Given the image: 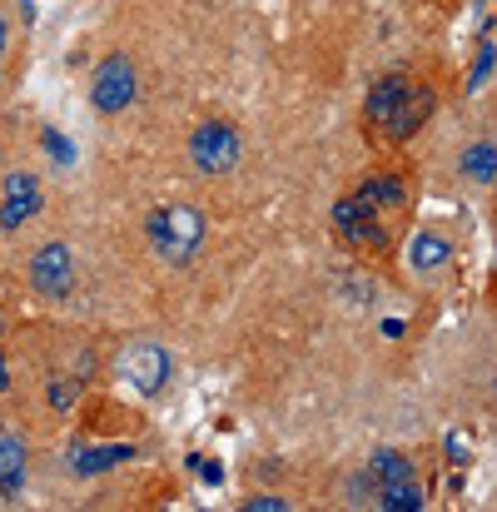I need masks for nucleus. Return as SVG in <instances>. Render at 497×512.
I'll use <instances>...</instances> for the list:
<instances>
[{"mask_svg": "<svg viewBox=\"0 0 497 512\" xmlns=\"http://www.w3.org/2000/svg\"><path fill=\"white\" fill-rule=\"evenodd\" d=\"M428 110H433V95H428V90H413V85L398 80V75L378 80L373 95H368V120H373L388 140H408V135L428 120Z\"/></svg>", "mask_w": 497, "mask_h": 512, "instance_id": "nucleus-1", "label": "nucleus"}, {"mask_svg": "<svg viewBox=\"0 0 497 512\" xmlns=\"http://www.w3.org/2000/svg\"><path fill=\"white\" fill-rule=\"evenodd\" d=\"M150 244L160 249V259L169 264H189L204 244V214L189 204H169L150 214Z\"/></svg>", "mask_w": 497, "mask_h": 512, "instance_id": "nucleus-2", "label": "nucleus"}, {"mask_svg": "<svg viewBox=\"0 0 497 512\" xmlns=\"http://www.w3.org/2000/svg\"><path fill=\"white\" fill-rule=\"evenodd\" d=\"M333 224H338L343 244L358 249V254H388V244H393V239H388V224H383L373 209H363L353 194L333 204Z\"/></svg>", "mask_w": 497, "mask_h": 512, "instance_id": "nucleus-3", "label": "nucleus"}, {"mask_svg": "<svg viewBox=\"0 0 497 512\" xmlns=\"http://www.w3.org/2000/svg\"><path fill=\"white\" fill-rule=\"evenodd\" d=\"M135 90H140V80H135V65H130L125 55L100 60L95 85H90V100H95V110H100V115H120V110H130Z\"/></svg>", "mask_w": 497, "mask_h": 512, "instance_id": "nucleus-4", "label": "nucleus"}, {"mask_svg": "<svg viewBox=\"0 0 497 512\" xmlns=\"http://www.w3.org/2000/svg\"><path fill=\"white\" fill-rule=\"evenodd\" d=\"M239 130L234 125H219V120H209V125H199L194 130V140H189V155H194V165L204 174H229L239 165Z\"/></svg>", "mask_w": 497, "mask_h": 512, "instance_id": "nucleus-5", "label": "nucleus"}, {"mask_svg": "<svg viewBox=\"0 0 497 512\" xmlns=\"http://www.w3.org/2000/svg\"><path fill=\"white\" fill-rule=\"evenodd\" d=\"M45 209V194H40V179L25 170L5 174V184H0V229L5 234H15L25 219H35Z\"/></svg>", "mask_w": 497, "mask_h": 512, "instance_id": "nucleus-6", "label": "nucleus"}, {"mask_svg": "<svg viewBox=\"0 0 497 512\" xmlns=\"http://www.w3.org/2000/svg\"><path fill=\"white\" fill-rule=\"evenodd\" d=\"M30 279H35V289L45 299H70V289H75V254H70V244H45L35 254V264H30Z\"/></svg>", "mask_w": 497, "mask_h": 512, "instance_id": "nucleus-7", "label": "nucleus"}, {"mask_svg": "<svg viewBox=\"0 0 497 512\" xmlns=\"http://www.w3.org/2000/svg\"><path fill=\"white\" fill-rule=\"evenodd\" d=\"M125 378L140 388V393H160L169 378V353L160 343H135L125 353Z\"/></svg>", "mask_w": 497, "mask_h": 512, "instance_id": "nucleus-8", "label": "nucleus"}, {"mask_svg": "<svg viewBox=\"0 0 497 512\" xmlns=\"http://www.w3.org/2000/svg\"><path fill=\"white\" fill-rule=\"evenodd\" d=\"M353 199H358L363 209H373V214L388 224V219L403 209V199H408V194H403V179H398V174H373V179H368Z\"/></svg>", "mask_w": 497, "mask_h": 512, "instance_id": "nucleus-9", "label": "nucleus"}, {"mask_svg": "<svg viewBox=\"0 0 497 512\" xmlns=\"http://www.w3.org/2000/svg\"><path fill=\"white\" fill-rule=\"evenodd\" d=\"M25 478V443L20 438H0V498H10Z\"/></svg>", "mask_w": 497, "mask_h": 512, "instance_id": "nucleus-10", "label": "nucleus"}, {"mask_svg": "<svg viewBox=\"0 0 497 512\" xmlns=\"http://www.w3.org/2000/svg\"><path fill=\"white\" fill-rule=\"evenodd\" d=\"M373 503L388 508V512H418L423 508V488H418L413 478H398V483H383Z\"/></svg>", "mask_w": 497, "mask_h": 512, "instance_id": "nucleus-11", "label": "nucleus"}, {"mask_svg": "<svg viewBox=\"0 0 497 512\" xmlns=\"http://www.w3.org/2000/svg\"><path fill=\"white\" fill-rule=\"evenodd\" d=\"M125 458H135L130 443H120V448H80L70 468H75V473H105V468H115V463H125Z\"/></svg>", "mask_w": 497, "mask_h": 512, "instance_id": "nucleus-12", "label": "nucleus"}, {"mask_svg": "<svg viewBox=\"0 0 497 512\" xmlns=\"http://www.w3.org/2000/svg\"><path fill=\"white\" fill-rule=\"evenodd\" d=\"M368 473H373V483L383 488V483H398V478H413V463L403 458V453H373V463H368Z\"/></svg>", "mask_w": 497, "mask_h": 512, "instance_id": "nucleus-13", "label": "nucleus"}, {"mask_svg": "<svg viewBox=\"0 0 497 512\" xmlns=\"http://www.w3.org/2000/svg\"><path fill=\"white\" fill-rule=\"evenodd\" d=\"M443 259H448V244H443L438 234H418V239H413V269L428 274V269H438Z\"/></svg>", "mask_w": 497, "mask_h": 512, "instance_id": "nucleus-14", "label": "nucleus"}, {"mask_svg": "<svg viewBox=\"0 0 497 512\" xmlns=\"http://www.w3.org/2000/svg\"><path fill=\"white\" fill-rule=\"evenodd\" d=\"M463 174H468V179H497V150L493 145H473V150L463 155Z\"/></svg>", "mask_w": 497, "mask_h": 512, "instance_id": "nucleus-15", "label": "nucleus"}, {"mask_svg": "<svg viewBox=\"0 0 497 512\" xmlns=\"http://www.w3.org/2000/svg\"><path fill=\"white\" fill-rule=\"evenodd\" d=\"M40 140H45V150H50V155H55V160H60V165H70V160H75V155H70V145H65V135H60V130H45V135H40Z\"/></svg>", "mask_w": 497, "mask_h": 512, "instance_id": "nucleus-16", "label": "nucleus"}, {"mask_svg": "<svg viewBox=\"0 0 497 512\" xmlns=\"http://www.w3.org/2000/svg\"><path fill=\"white\" fill-rule=\"evenodd\" d=\"M244 508H249V512H284L289 503H284V498H269V493H259V498H249Z\"/></svg>", "mask_w": 497, "mask_h": 512, "instance_id": "nucleus-17", "label": "nucleus"}, {"mask_svg": "<svg viewBox=\"0 0 497 512\" xmlns=\"http://www.w3.org/2000/svg\"><path fill=\"white\" fill-rule=\"evenodd\" d=\"M488 70H493V50H483V55H478V65H473V85H483V80H488Z\"/></svg>", "mask_w": 497, "mask_h": 512, "instance_id": "nucleus-18", "label": "nucleus"}, {"mask_svg": "<svg viewBox=\"0 0 497 512\" xmlns=\"http://www.w3.org/2000/svg\"><path fill=\"white\" fill-rule=\"evenodd\" d=\"M50 398H55V408H65V403H70V383H55V393H50Z\"/></svg>", "mask_w": 497, "mask_h": 512, "instance_id": "nucleus-19", "label": "nucleus"}, {"mask_svg": "<svg viewBox=\"0 0 497 512\" xmlns=\"http://www.w3.org/2000/svg\"><path fill=\"white\" fill-rule=\"evenodd\" d=\"M5 40H10V30H5V15H0V60H5Z\"/></svg>", "mask_w": 497, "mask_h": 512, "instance_id": "nucleus-20", "label": "nucleus"}, {"mask_svg": "<svg viewBox=\"0 0 497 512\" xmlns=\"http://www.w3.org/2000/svg\"><path fill=\"white\" fill-rule=\"evenodd\" d=\"M0 388H10V368H5V358H0Z\"/></svg>", "mask_w": 497, "mask_h": 512, "instance_id": "nucleus-21", "label": "nucleus"}]
</instances>
